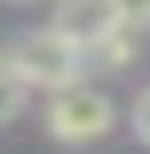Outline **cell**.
Listing matches in <instances>:
<instances>
[{
  "label": "cell",
  "mask_w": 150,
  "mask_h": 154,
  "mask_svg": "<svg viewBox=\"0 0 150 154\" xmlns=\"http://www.w3.org/2000/svg\"><path fill=\"white\" fill-rule=\"evenodd\" d=\"M8 54L21 67V75L29 79V88H42V92H63V88L79 83L83 71L92 67V54L54 25L21 33L8 46Z\"/></svg>",
  "instance_id": "1"
},
{
  "label": "cell",
  "mask_w": 150,
  "mask_h": 154,
  "mask_svg": "<svg viewBox=\"0 0 150 154\" xmlns=\"http://www.w3.org/2000/svg\"><path fill=\"white\" fill-rule=\"evenodd\" d=\"M46 133L63 146H92L100 137H108L117 125V108L113 100L88 88V83H71L63 92H50L46 100Z\"/></svg>",
  "instance_id": "2"
},
{
  "label": "cell",
  "mask_w": 150,
  "mask_h": 154,
  "mask_svg": "<svg viewBox=\"0 0 150 154\" xmlns=\"http://www.w3.org/2000/svg\"><path fill=\"white\" fill-rule=\"evenodd\" d=\"M50 25L63 29L67 38H75L83 50L92 54L104 38H113L121 29V21H117L113 0H58L54 13H50Z\"/></svg>",
  "instance_id": "3"
},
{
  "label": "cell",
  "mask_w": 150,
  "mask_h": 154,
  "mask_svg": "<svg viewBox=\"0 0 150 154\" xmlns=\"http://www.w3.org/2000/svg\"><path fill=\"white\" fill-rule=\"evenodd\" d=\"M29 79L21 75V67L13 63V54L0 50V125L4 121H13V117H21V108L29 104Z\"/></svg>",
  "instance_id": "4"
},
{
  "label": "cell",
  "mask_w": 150,
  "mask_h": 154,
  "mask_svg": "<svg viewBox=\"0 0 150 154\" xmlns=\"http://www.w3.org/2000/svg\"><path fill=\"white\" fill-rule=\"evenodd\" d=\"M113 8L125 29H133V33L150 29V0H113Z\"/></svg>",
  "instance_id": "5"
},
{
  "label": "cell",
  "mask_w": 150,
  "mask_h": 154,
  "mask_svg": "<svg viewBox=\"0 0 150 154\" xmlns=\"http://www.w3.org/2000/svg\"><path fill=\"white\" fill-rule=\"evenodd\" d=\"M129 125H133V137H138L142 146H150V88L138 96L133 112H129Z\"/></svg>",
  "instance_id": "6"
},
{
  "label": "cell",
  "mask_w": 150,
  "mask_h": 154,
  "mask_svg": "<svg viewBox=\"0 0 150 154\" xmlns=\"http://www.w3.org/2000/svg\"><path fill=\"white\" fill-rule=\"evenodd\" d=\"M8 4H29V0H8Z\"/></svg>",
  "instance_id": "7"
}]
</instances>
